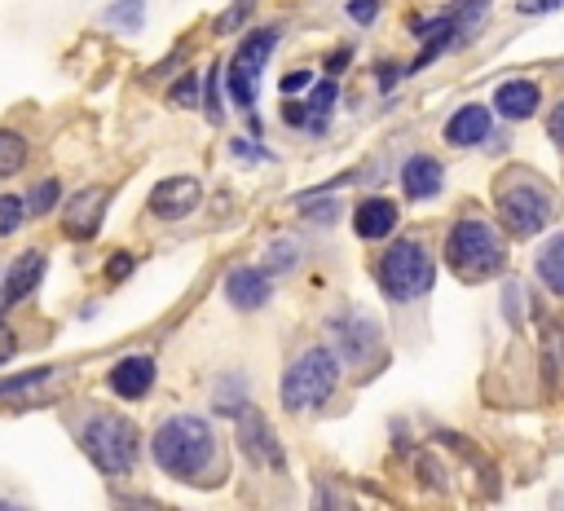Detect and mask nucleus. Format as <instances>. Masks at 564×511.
Segmentation results:
<instances>
[{"mask_svg":"<svg viewBox=\"0 0 564 511\" xmlns=\"http://www.w3.org/2000/svg\"><path fill=\"white\" fill-rule=\"evenodd\" d=\"M560 211H564V198L538 167L511 163L507 172L494 176V220L511 242L542 238L546 229H555Z\"/></svg>","mask_w":564,"mask_h":511,"instance_id":"f257e3e1","label":"nucleus"},{"mask_svg":"<svg viewBox=\"0 0 564 511\" xmlns=\"http://www.w3.org/2000/svg\"><path fill=\"white\" fill-rule=\"evenodd\" d=\"M150 458L167 480L198 485L220 463V432L198 410H172L150 436Z\"/></svg>","mask_w":564,"mask_h":511,"instance_id":"f03ea898","label":"nucleus"},{"mask_svg":"<svg viewBox=\"0 0 564 511\" xmlns=\"http://www.w3.org/2000/svg\"><path fill=\"white\" fill-rule=\"evenodd\" d=\"M441 264L467 286L489 282L507 269V233L480 207H467L449 220V229L441 238Z\"/></svg>","mask_w":564,"mask_h":511,"instance_id":"7ed1b4c3","label":"nucleus"},{"mask_svg":"<svg viewBox=\"0 0 564 511\" xmlns=\"http://www.w3.org/2000/svg\"><path fill=\"white\" fill-rule=\"evenodd\" d=\"M370 278H375V286L388 304H397V308L423 304L436 286V251L419 233H397L392 242L379 247V256L370 264Z\"/></svg>","mask_w":564,"mask_h":511,"instance_id":"20e7f679","label":"nucleus"},{"mask_svg":"<svg viewBox=\"0 0 564 511\" xmlns=\"http://www.w3.org/2000/svg\"><path fill=\"white\" fill-rule=\"evenodd\" d=\"M75 445L84 449V458L101 471V476H132L141 463V427L132 418H123L110 405H84L79 418L70 423Z\"/></svg>","mask_w":564,"mask_h":511,"instance_id":"39448f33","label":"nucleus"},{"mask_svg":"<svg viewBox=\"0 0 564 511\" xmlns=\"http://www.w3.org/2000/svg\"><path fill=\"white\" fill-rule=\"evenodd\" d=\"M344 383V361L330 352V344H308L300 348L286 366H282V379H278V405L295 418H308L317 410L330 405V396L339 392Z\"/></svg>","mask_w":564,"mask_h":511,"instance_id":"423d86ee","label":"nucleus"},{"mask_svg":"<svg viewBox=\"0 0 564 511\" xmlns=\"http://www.w3.org/2000/svg\"><path fill=\"white\" fill-rule=\"evenodd\" d=\"M278 40H282V26H251L238 44H234V53H229V62H220V75H225V97L238 106V110H251L256 106V97H260V84H264V70H269V62H273V53H278Z\"/></svg>","mask_w":564,"mask_h":511,"instance_id":"0eeeda50","label":"nucleus"},{"mask_svg":"<svg viewBox=\"0 0 564 511\" xmlns=\"http://www.w3.org/2000/svg\"><path fill=\"white\" fill-rule=\"evenodd\" d=\"M326 344L344 361V370H366V366L383 361V352H388L383 322L366 304H339V308H330L326 313Z\"/></svg>","mask_w":564,"mask_h":511,"instance_id":"6e6552de","label":"nucleus"},{"mask_svg":"<svg viewBox=\"0 0 564 511\" xmlns=\"http://www.w3.org/2000/svg\"><path fill=\"white\" fill-rule=\"evenodd\" d=\"M229 427H234V445H238V454H242L251 467L273 471V476H282V471H286L282 436L273 432V423H269V414H264L260 405L238 410V414L229 418Z\"/></svg>","mask_w":564,"mask_h":511,"instance_id":"1a4fd4ad","label":"nucleus"},{"mask_svg":"<svg viewBox=\"0 0 564 511\" xmlns=\"http://www.w3.org/2000/svg\"><path fill=\"white\" fill-rule=\"evenodd\" d=\"M203 194H207L203 181L189 176V172H181V176H163V181L150 185V194H145V211H150L159 225H181L185 216L198 211Z\"/></svg>","mask_w":564,"mask_h":511,"instance_id":"9d476101","label":"nucleus"},{"mask_svg":"<svg viewBox=\"0 0 564 511\" xmlns=\"http://www.w3.org/2000/svg\"><path fill=\"white\" fill-rule=\"evenodd\" d=\"M542 101H546L542 79H533V75H507V79H498V88H494V101H489V106H494L498 123L516 128V123L538 119V115H542Z\"/></svg>","mask_w":564,"mask_h":511,"instance_id":"9b49d317","label":"nucleus"},{"mask_svg":"<svg viewBox=\"0 0 564 511\" xmlns=\"http://www.w3.org/2000/svg\"><path fill=\"white\" fill-rule=\"evenodd\" d=\"M494 132H498V115L485 101H463L441 123V141L449 150H480V145H489Z\"/></svg>","mask_w":564,"mask_h":511,"instance_id":"f8f14e48","label":"nucleus"},{"mask_svg":"<svg viewBox=\"0 0 564 511\" xmlns=\"http://www.w3.org/2000/svg\"><path fill=\"white\" fill-rule=\"evenodd\" d=\"M154 383H159V357H154V352H123V357H115L110 370H106L110 396H115V401H128V405L145 401V396L154 392Z\"/></svg>","mask_w":564,"mask_h":511,"instance_id":"ddd939ff","label":"nucleus"},{"mask_svg":"<svg viewBox=\"0 0 564 511\" xmlns=\"http://www.w3.org/2000/svg\"><path fill=\"white\" fill-rule=\"evenodd\" d=\"M445 163H441V154H432V150H410L405 159H401V167H397V185H401V198L405 203H432V198H441L445 194Z\"/></svg>","mask_w":564,"mask_h":511,"instance_id":"4468645a","label":"nucleus"},{"mask_svg":"<svg viewBox=\"0 0 564 511\" xmlns=\"http://www.w3.org/2000/svg\"><path fill=\"white\" fill-rule=\"evenodd\" d=\"M110 185H88V189H79L75 198H66L62 203V233L70 238V242H93L97 233H101V225H106V207H110Z\"/></svg>","mask_w":564,"mask_h":511,"instance_id":"2eb2a0df","label":"nucleus"},{"mask_svg":"<svg viewBox=\"0 0 564 511\" xmlns=\"http://www.w3.org/2000/svg\"><path fill=\"white\" fill-rule=\"evenodd\" d=\"M44 273H48V256H44V247H26V251H18V256L9 260V269H4V278H0V313L26 304V300L40 291Z\"/></svg>","mask_w":564,"mask_h":511,"instance_id":"dca6fc26","label":"nucleus"},{"mask_svg":"<svg viewBox=\"0 0 564 511\" xmlns=\"http://www.w3.org/2000/svg\"><path fill=\"white\" fill-rule=\"evenodd\" d=\"M348 220L361 242H392L401 233V203L388 194H361Z\"/></svg>","mask_w":564,"mask_h":511,"instance_id":"f3484780","label":"nucleus"},{"mask_svg":"<svg viewBox=\"0 0 564 511\" xmlns=\"http://www.w3.org/2000/svg\"><path fill=\"white\" fill-rule=\"evenodd\" d=\"M220 291L238 313H256L273 300V282L260 264H229L225 278H220Z\"/></svg>","mask_w":564,"mask_h":511,"instance_id":"a211bd4d","label":"nucleus"},{"mask_svg":"<svg viewBox=\"0 0 564 511\" xmlns=\"http://www.w3.org/2000/svg\"><path fill=\"white\" fill-rule=\"evenodd\" d=\"M66 370L62 366H31V370H18V374H4L0 379V405H26V401H40L48 383H57Z\"/></svg>","mask_w":564,"mask_h":511,"instance_id":"6ab92c4d","label":"nucleus"},{"mask_svg":"<svg viewBox=\"0 0 564 511\" xmlns=\"http://www.w3.org/2000/svg\"><path fill=\"white\" fill-rule=\"evenodd\" d=\"M533 278L542 282L546 295L564 300V229H555V233H546L538 242V251H533Z\"/></svg>","mask_w":564,"mask_h":511,"instance_id":"aec40b11","label":"nucleus"},{"mask_svg":"<svg viewBox=\"0 0 564 511\" xmlns=\"http://www.w3.org/2000/svg\"><path fill=\"white\" fill-rule=\"evenodd\" d=\"M247 405H251L247 374H242V370H220V374L212 379V410H216L220 418H234V414L247 410Z\"/></svg>","mask_w":564,"mask_h":511,"instance_id":"412c9836","label":"nucleus"},{"mask_svg":"<svg viewBox=\"0 0 564 511\" xmlns=\"http://www.w3.org/2000/svg\"><path fill=\"white\" fill-rule=\"evenodd\" d=\"M489 4L494 0H454L449 4V13H454V48H467L480 35V26L489 18Z\"/></svg>","mask_w":564,"mask_h":511,"instance_id":"4be33fe9","label":"nucleus"},{"mask_svg":"<svg viewBox=\"0 0 564 511\" xmlns=\"http://www.w3.org/2000/svg\"><path fill=\"white\" fill-rule=\"evenodd\" d=\"M101 22L115 35H141V26H145V0H110L101 9Z\"/></svg>","mask_w":564,"mask_h":511,"instance_id":"5701e85b","label":"nucleus"},{"mask_svg":"<svg viewBox=\"0 0 564 511\" xmlns=\"http://www.w3.org/2000/svg\"><path fill=\"white\" fill-rule=\"evenodd\" d=\"M26 159H31V141H26V132H18V128H0V181H4V176H18V172L26 167Z\"/></svg>","mask_w":564,"mask_h":511,"instance_id":"b1692460","label":"nucleus"},{"mask_svg":"<svg viewBox=\"0 0 564 511\" xmlns=\"http://www.w3.org/2000/svg\"><path fill=\"white\" fill-rule=\"evenodd\" d=\"M62 203H66V185H62V176H40V181L26 189V207H31V216H53Z\"/></svg>","mask_w":564,"mask_h":511,"instance_id":"393cba45","label":"nucleus"},{"mask_svg":"<svg viewBox=\"0 0 564 511\" xmlns=\"http://www.w3.org/2000/svg\"><path fill=\"white\" fill-rule=\"evenodd\" d=\"M167 101H172L176 110H194V106L203 101V70H194V66L176 70L172 84H167Z\"/></svg>","mask_w":564,"mask_h":511,"instance_id":"a878e982","label":"nucleus"},{"mask_svg":"<svg viewBox=\"0 0 564 511\" xmlns=\"http://www.w3.org/2000/svg\"><path fill=\"white\" fill-rule=\"evenodd\" d=\"M295 264H300V242H295V238H273V242H264V251H260V269H264L269 278L291 273Z\"/></svg>","mask_w":564,"mask_h":511,"instance_id":"bb28decb","label":"nucleus"},{"mask_svg":"<svg viewBox=\"0 0 564 511\" xmlns=\"http://www.w3.org/2000/svg\"><path fill=\"white\" fill-rule=\"evenodd\" d=\"M220 93H225V75H220V62H212V66L203 70V119H207V123H225V101H220Z\"/></svg>","mask_w":564,"mask_h":511,"instance_id":"cd10ccee","label":"nucleus"},{"mask_svg":"<svg viewBox=\"0 0 564 511\" xmlns=\"http://www.w3.org/2000/svg\"><path fill=\"white\" fill-rule=\"evenodd\" d=\"M295 207H300V216L308 220V225H317V229H326V225H335L339 216H344V207H339V198L335 194H317V198H291Z\"/></svg>","mask_w":564,"mask_h":511,"instance_id":"c85d7f7f","label":"nucleus"},{"mask_svg":"<svg viewBox=\"0 0 564 511\" xmlns=\"http://www.w3.org/2000/svg\"><path fill=\"white\" fill-rule=\"evenodd\" d=\"M31 220V207H26V194L18 189H4L0 194V238H13L22 225Z\"/></svg>","mask_w":564,"mask_h":511,"instance_id":"c756f323","label":"nucleus"},{"mask_svg":"<svg viewBox=\"0 0 564 511\" xmlns=\"http://www.w3.org/2000/svg\"><path fill=\"white\" fill-rule=\"evenodd\" d=\"M256 4H260V0H229V4L216 13L212 31H216V35H234V31H242V22H251Z\"/></svg>","mask_w":564,"mask_h":511,"instance_id":"7c9ffc66","label":"nucleus"},{"mask_svg":"<svg viewBox=\"0 0 564 511\" xmlns=\"http://www.w3.org/2000/svg\"><path fill=\"white\" fill-rule=\"evenodd\" d=\"M229 154L238 159V163H247V167H256V163H269L273 154H269V145L260 141V137H229Z\"/></svg>","mask_w":564,"mask_h":511,"instance_id":"2f4dec72","label":"nucleus"},{"mask_svg":"<svg viewBox=\"0 0 564 511\" xmlns=\"http://www.w3.org/2000/svg\"><path fill=\"white\" fill-rule=\"evenodd\" d=\"M317 79H322L317 70H308V66H295V70H286V75L278 79V93H282V97H308Z\"/></svg>","mask_w":564,"mask_h":511,"instance_id":"473e14b6","label":"nucleus"},{"mask_svg":"<svg viewBox=\"0 0 564 511\" xmlns=\"http://www.w3.org/2000/svg\"><path fill=\"white\" fill-rule=\"evenodd\" d=\"M132 273H137V251H123V247L110 251L106 264H101V278H106V282H128Z\"/></svg>","mask_w":564,"mask_h":511,"instance_id":"72a5a7b5","label":"nucleus"},{"mask_svg":"<svg viewBox=\"0 0 564 511\" xmlns=\"http://www.w3.org/2000/svg\"><path fill=\"white\" fill-rule=\"evenodd\" d=\"M502 317H507V326H524V286L516 278L502 286Z\"/></svg>","mask_w":564,"mask_h":511,"instance_id":"f704fd0d","label":"nucleus"},{"mask_svg":"<svg viewBox=\"0 0 564 511\" xmlns=\"http://www.w3.org/2000/svg\"><path fill=\"white\" fill-rule=\"evenodd\" d=\"M379 13H383V0H348V4H344V18H348L352 26H375Z\"/></svg>","mask_w":564,"mask_h":511,"instance_id":"c9c22d12","label":"nucleus"},{"mask_svg":"<svg viewBox=\"0 0 564 511\" xmlns=\"http://www.w3.org/2000/svg\"><path fill=\"white\" fill-rule=\"evenodd\" d=\"M542 128H546V141L555 145V154L564 159V97H555V101H551V110H546V123H542Z\"/></svg>","mask_w":564,"mask_h":511,"instance_id":"e433bc0d","label":"nucleus"},{"mask_svg":"<svg viewBox=\"0 0 564 511\" xmlns=\"http://www.w3.org/2000/svg\"><path fill=\"white\" fill-rule=\"evenodd\" d=\"M401 79H410V75H405V62H388V57L375 62V88H379V93H392Z\"/></svg>","mask_w":564,"mask_h":511,"instance_id":"4c0bfd02","label":"nucleus"},{"mask_svg":"<svg viewBox=\"0 0 564 511\" xmlns=\"http://www.w3.org/2000/svg\"><path fill=\"white\" fill-rule=\"evenodd\" d=\"M308 511H344L339 489H335L330 480H317V485H313V507H308Z\"/></svg>","mask_w":564,"mask_h":511,"instance_id":"58836bf2","label":"nucleus"},{"mask_svg":"<svg viewBox=\"0 0 564 511\" xmlns=\"http://www.w3.org/2000/svg\"><path fill=\"white\" fill-rule=\"evenodd\" d=\"M414 471H419V480H423L427 489H445V463H436L432 454H423V458L414 463Z\"/></svg>","mask_w":564,"mask_h":511,"instance_id":"ea45409f","label":"nucleus"},{"mask_svg":"<svg viewBox=\"0 0 564 511\" xmlns=\"http://www.w3.org/2000/svg\"><path fill=\"white\" fill-rule=\"evenodd\" d=\"M348 62H352V44H339V48H330V53L322 57V75L339 79V75L348 70Z\"/></svg>","mask_w":564,"mask_h":511,"instance_id":"a19ab883","label":"nucleus"},{"mask_svg":"<svg viewBox=\"0 0 564 511\" xmlns=\"http://www.w3.org/2000/svg\"><path fill=\"white\" fill-rule=\"evenodd\" d=\"M564 0H516V13L520 18H546V13H560Z\"/></svg>","mask_w":564,"mask_h":511,"instance_id":"79ce46f5","label":"nucleus"},{"mask_svg":"<svg viewBox=\"0 0 564 511\" xmlns=\"http://www.w3.org/2000/svg\"><path fill=\"white\" fill-rule=\"evenodd\" d=\"M13 357H18V330H13V326L4 322V313H0V370H4Z\"/></svg>","mask_w":564,"mask_h":511,"instance_id":"37998d69","label":"nucleus"},{"mask_svg":"<svg viewBox=\"0 0 564 511\" xmlns=\"http://www.w3.org/2000/svg\"><path fill=\"white\" fill-rule=\"evenodd\" d=\"M0 511H31L26 502H18V498H0Z\"/></svg>","mask_w":564,"mask_h":511,"instance_id":"c03bdc74","label":"nucleus"}]
</instances>
